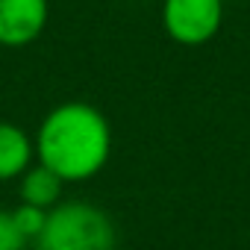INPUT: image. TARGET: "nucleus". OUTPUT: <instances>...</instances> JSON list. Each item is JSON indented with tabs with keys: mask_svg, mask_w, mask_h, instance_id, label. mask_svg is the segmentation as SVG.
<instances>
[{
	"mask_svg": "<svg viewBox=\"0 0 250 250\" xmlns=\"http://www.w3.org/2000/svg\"><path fill=\"white\" fill-rule=\"evenodd\" d=\"M224 21V0H165L162 24L180 44L209 42Z\"/></svg>",
	"mask_w": 250,
	"mask_h": 250,
	"instance_id": "nucleus-3",
	"label": "nucleus"
},
{
	"mask_svg": "<svg viewBox=\"0 0 250 250\" xmlns=\"http://www.w3.org/2000/svg\"><path fill=\"white\" fill-rule=\"evenodd\" d=\"M62 188H65V180L56 177L50 168H44L39 162H33L18 177V197H21V203L44 209V212H50L53 206L62 203Z\"/></svg>",
	"mask_w": 250,
	"mask_h": 250,
	"instance_id": "nucleus-6",
	"label": "nucleus"
},
{
	"mask_svg": "<svg viewBox=\"0 0 250 250\" xmlns=\"http://www.w3.org/2000/svg\"><path fill=\"white\" fill-rule=\"evenodd\" d=\"M12 218L18 224V229L27 235V241H39L44 224H47V212L44 209H36V206H27V203H18L12 209Z\"/></svg>",
	"mask_w": 250,
	"mask_h": 250,
	"instance_id": "nucleus-7",
	"label": "nucleus"
},
{
	"mask_svg": "<svg viewBox=\"0 0 250 250\" xmlns=\"http://www.w3.org/2000/svg\"><path fill=\"white\" fill-rule=\"evenodd\" d=\"M39 250H115L118 227L112 215L88 200H62L47 212Z\"/></svg>",
	"mask_w": 250,
	"mask_h": 250,
	"instance_id": "nucleus-2",
	"label": "nucleus"
},
{
	"mask_svg": "<svg viewBox=\"0 0 250 250\" xmlns=\"http://www.w3.org/2000/svg\"><path fill=\"white\" fill-rule=\"evenodd\" d=\"M27 235L18 229L12 209H0V250H27Z\"/></svg>",
	"mask_w": 250,
	"mask_h": 250,
	"instance_id": "nucleus-8",
	"label": "nucleus"
},
{
	"mask_svg": "<svg viewBox=\"0 0 250 250\" xmlns=\"http://www.w3.org/2000/svg\"><path fill=\"white\" fill-rule=\"evenodd\" d=\"M36 162L65 183H83L103 171L112 153V127L106 115L85 100L53 106L33 136Z\"/></svg>",
	"mask_w": 250,
	"mask_h": 250,
	"instance_id": "nucleus-1",
	"label": "nucleus"
},
{
	"mask_svg": "<svg viewBox=\"0 0 250 250\" xmlns=\"http://www.w3.org/2000/svg\"><path fill=\"white\" fill-rule=\"evenodd\" d=\"M47 0H0V44H30L47 24Z\"/></svg>",
	"mask_w": 250,
	"mask_h": 250,
	"instance_id": "nucleus-4",
	"label": "nucleus"
},
{
	"mask_svg": "<svg viewBox=\"0 0 250 250\" xmlns=\"http://www.w3.org/2000/svg\"><path fill=\"white\" fill-rule=\"evenodd\" d=\"M36 159V145L30 133L12 121H0V183L18 180Z\"/></svg>",
	"mask_w": 250,
	"mask_h": 250,
	"instance_id": "nucleus-5",
	"label": "nucleus"
}]
</instances>
